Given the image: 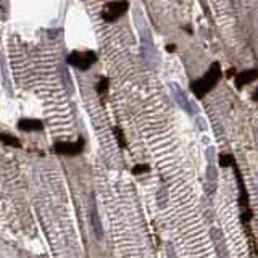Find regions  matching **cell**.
I'll return each mask as SVG.
<instances>
[{
	"label": "cell",
	"mask_w": 258,
	"mask_h": 258,
	"mask_svg": "<svg viewBox=\"0 0 258 258\" xmlns=\"http://www.w3.org/2000/svg\"><path fill=\"white\" fill-rule=\"evenodd\" d=\"M174 48H176L174 45H168V52H174Z\"/></svg>",
	"instance_id": "cell-14"
},
{
	"label": "cell",
	"mask_w": 258,
	"mask_h": 258,
	"mask_svg": "<svg viewBox=\"0 0 258 258\" xmlns=\"http://www.w3.org/2000/svg\"><path fill=\"white\" fill-rule=\"evenodd\" d=\"M128 8H129L128 2H108L105 7H103L102 18L107 23H113V21L118 20V18H121L123 15H125L128 11Z\"/></svg>",
	"instance_id": "cell-3"
},
{
	"label": "cell",
	"mask_w": 258,
	"mask_h": 258,
	"mask_svg": "<svg viewBox=\"0 0 258 258\" xmlns=\"http://www.w3.org/2000/svg\"><path fill=\"white\" fill-rule=\"evenodd\" d=\"M84 149V140L78 139L76 142H65V140H60V142L53 144V150L60 153V155H68V157H75L79 155Z\"/></svg>",
	"instance_id": "cell-4"
},
{
	"label": "cell",
	"mask_w": 258,
	"mask_h": 258,
	"mask_svg": "<svg viewBox=\"0 0 258 258\" xmlns=\"http://www.w3.org/2000/svg\"><path fill=\"white\" fill-rule=\"evenodd\" d=\"M18 128L21 131L26 132H34V131H42L44 129V125H42L41 120H33V118H23L18 121Z\"/></svg>",
	"instance_id": "cell-6"
},
{
	"label": "cell",
	"mask_w": 258,
	"mask_h": 258,
	"mask_svg": "<svg viewBox=\"0 0 258 258\" xmlns=\"http://www.w3.org/2000/svg\"><path fill=\"white\" fill-rule=\"evenodd\" d=\"M0 142L5 144V145L16 147V149H20V147H21L20 140H18L16 137H13V136H10V134H0Z\"/></svg>",
	"instance_id": "cell-7"
},
{
	"label": "cell",
	"mask_w": 258,
	"mask_h": 258,
	"mask_svg": "<svg viewBox=\"0 0 258 258\" xmlns=\"http://www.w3.org/2000/svg\"><path fill=\"white\" fill-rule=\"evenodd\" d=\"M219 79H221V66H219V63H212V66L208 68V71L204 76L192 81V84H190V90L194 92V95L197 97V99H204L208 92L218 84Z\"/></svg>",
	"instance_id": "cell-1"
},
{
	"label": "cell",
	"mask_w": 258,
	"mask_h": 258,
	"mask_svg": "<svg viewBox=\"0 0 258 258\" xmlns=\"http://www.w3.org/2000/svg\"><path fill=\"white\" fill-rule=\"evenodd\" d=\"M149 170H150V167H147V165H137L136 168H132V173L134 174H140V173H147Z\"/></svg>",
	"instance_id": "cell-12"
},
{
	"label": "cell",
	"mask_w": 258,
	"mask_h": 258,
	"mask_svg": "<svg viewBox=\"0 0 258 258\" xmlns=\"http://www.w3.org/2000/svg\"><path fill=\"white\" fill-rule=\"evenodd\" d=\"M257 79H258V68H254V70H247V71L237 73L234 83H236L237 89H242L244 86L254 83V81H257Z\"/></svg>",
	"instance_id": "cell-5"
},
{
	"label": "cell",
	"mask_w": 258,
	"mask_h": 258,
	"mask_svg": "<svg viewBox=\"0 0 258 258\" xmlns=\"http://www.w3.org/2000/svg\"><path fill=\"white\" fill-rule=\"evenodd\" d=\"M254 99H255V100H258V87H257V89H255V92H254Z\"/></svg>",
	"instance_id": "cell-13"
},
{
	"label": "cell",
	"mask_w": 258,
	"mask_h": 258,
	"mask_svg": "<svg viewBox=\"0 0 258 258\" xmlns=\"http://www.w3.org/2000/svg\"><path fill=\"white\" fill-rule=\"evenodd\" d=\"M108 83H110L108 78H103L99 83V86H97V92H99V94H105L107 89H108Z\"/></svg>",
	"instance_id": "cell-10"
},
{
	"label": "cell",
	"mask_w": 258,
	"mask_h": 258,
	"mask_svg": "<svg viewBox=\"0 0 258 258\" xmlns=\"http://www.w3.org/2000/svg\"><path fill=\"white\" fill-rule=\"evenodd\" d=\"M92 223H94V226H95V232L100 236V234H102V226H100L99 216H97V210H95V207L92 208Z\"/></svg>",
	"instance_id": "cell-9"
},
{
	"label": "cell",
	"mask_w": 258,
	"mask_h": 258,
	"mask_svg": "<svg viewBox=\"0 0 258 258\" xmlns=\"http://www.w3.org/2000/svg\"><path fill=\"white\" fill-rule=\"evenodd\" d=\"M66 61H68V65L75 66V68L86 71L97 61V55H95V52H92V50H86V52H78L76 50V52H71L68 55Z\"/></svg>",
	"instance_id": "cell-2"
},
{
	"label": "cell",
	"mask_w": 258,
	"mask_h": 258,
	"mask_svg": "<svg viewBox=\"0 0 258 258\" xmlns=\"http://www.w3.org/2000/svg\"><path fill=\"white\" fill-rule=\"evenodd\" d=\"M113 131H115L116 139H118L120 147H126V140H125V136H123V131H121V129H120V128H115Z\"/></svg>",
	"instance_id": "cell-11"
},
{
	"label": "cell",
	"mask_w": 258,
	"mask_h": 258,
	"mask_svg": "<svg viewBox=\"0 0 258 258\" xmlns=\"http://www.w3.org/2000/svg\"><path fill=\"white\" fill-rule=\"evenodd\" d=\"M234 157L232 155H229V153H221L219 155V167H223V168H226V167H234Z\"/></svg>",
	"instance_id": "cell-8"
}]
</instances>
